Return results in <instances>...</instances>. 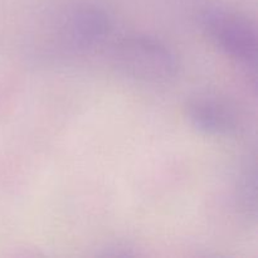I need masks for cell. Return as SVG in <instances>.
I'll return each instance as SVG.
<instances>
[{"label":"cell","mask_w":258,"mask_h":258,"mask_svg":"<svg viewBox=\"0 0 258 258\" xmlns=\"http://www.w3.org/2000/svg\"><path fill=\"white\" fill-rule=\"evenodd\" d=\"M186 117L196 130L211 136H231L238 127L234 111L213 97H197L185 107Z\"/></svg>","instance_id":"277c9868"},{"label":"cell","mask_w":258,"mask_h":258,"mask_svg":"<svg viewBox=\"0 0 258 258\" xmlns=\"http://www.w3.org/2000/svg\"><path fill=\"white\" fill-rule=\"evenodd\" d=\"M199 20L204 33L219 49L248 67H256L257 32L251 20L218 7L207 8Z\"/></svg>","instance_id":"7a4b0ae2"},{"label":"cell","mask_w":258,"mask_h":258,"mask_svg":"<svg viewBox=\"0 0 258 258\" xmlns=\"http://www.w3.org/2000/svg\"><path fill=\"white\" fill-rule=\"evenodd\" d=\"M113 66L127 77L145 83H166L178 73V59L160 40L145 35H128L111 48Z\"/></svg>","instance_id":"6da1fadb"},{"label":"cell","mask_w":258,"mask_h":258,"mask_svg":"<svg viewBox=\"0 0 258 258\" xmlns=\"http://www.w3.org/2000/svg\"><path fill=\"white\" fill-rule=\"evenodd\" d=\"M63 37L75 50L93 49L100 45L111 29V19L100 5L81 3L71 8L62 24Z\"/></svg>","instance_id":"3957f363"}]
</instances>
